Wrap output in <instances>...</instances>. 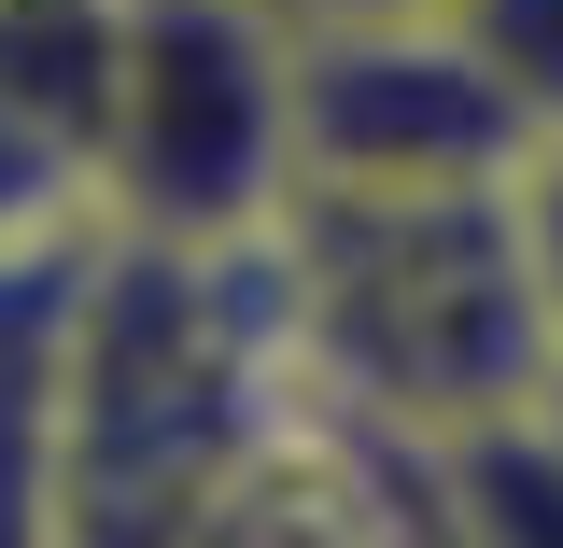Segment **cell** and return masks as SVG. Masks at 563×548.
I'll return each mask as SVG.
<instances>
[{
	"instance_id": "3957f363",
	"label": "cell",
	"mask_w": 563,
	"mask_h": 548,
	"mask_svg": "<svg viewBox=\"0 0 563 548\" xmlns=\"http://www.w3.org/2000/svg\"><path fill=\"white\" fill-rule=\"evenodd\" d=\"M85 198L128 239H254L296 198V0H99Z\"/></svg>"
},
{
	"instance_id": "52a82bcc",
	"label": "cell",
	"mask_w": 563,
	"mask_h": 548,
	"mask_svg": "<svg viewBox=\"0 0 563 548\" xmlns=\"http://www.w3.org/2000/svg\"><path fill=\"white\" fill-rule=\"evenodd\" d=\"M507 239H521V295H536V338L563 366V127H536L507 155Z\"/></svg>"
},
{
	"instance_id": "277c9868",
	"label": "cell",
	"mask_w": 563,
	"mask_h": 548,
	"mask_svg": "<svg viewBox=\"0 0 563 548\" xmlns=\"http://www.w3.org/2000/svg\"><path fill=\"white\" fill-rule=\"evenodd\" d=\"M521 141L437 0H296V183H507Z\"/></svg>"
},
{
	"instance_id": "ba28073f",
	"label": "cell",
	"mask_w": 563,
	"mask_h": 548,
	"mask_svg": "<svg viewBox=\"0 0 563 548\" xmlns=\"http://www.w3.org/2000/svg\"><path fill=\"white\" fill-rule=\"evenodd\" d=\"M550 436H563V366H550Z\"/></svg>"
},
{
	"instance_id": "7a4b0ae2",
	"label": "cell",
	"mask_w": 563,
	"mask_h": 548,
	"mask_svg": "<svg viewBox=\"0 0 563 548\" xmlns=\"http://www.w3.org/2000/svg\"><path fill=\"white\" fill-rule=\"evenodd\" d=\"M268 295L296 380L395 436L550 380L507 183H296L268 211Z\"/></svg>"
},
{
	"instance_id": "5b68a950",
	"label": "cell",
	"mask_w": 563,
	"mask_h": 548,
	"mask_svg": "<svg viewBox=\"0 0 563 548\" xmlns=\"http://www.w3.org/2000/svg\"><path fill=\"white\" fill-rule=\"evenodd\" d=\"M85 268H99V211L0 225V548L57 535V409H70Z\"/></svg>"
},
{
	"instance_id": "6da1fadb",
	"label": "cell",
	"mask_w": 563,
	"mask_h": 548,
	"mask_svg": "<svg viewBox=\"0 0 563 548\" xmlns=\"http://www.w3.org/2000/svg\"><path fill=\"white\" fill-rule=\"evenodd\" d=\"M296 394L254 239H128L99 225V268L70 310V409H57V535H211V492Z\"/></svg>"
},
{
	"instance_id": "8992f818",
	"label": "cell",
	"mask_w": 563,
	"mask_h": 548,
	"mask_svg": "<svg viewBox=\"0 0 563 548\" xmlns=\"http://www.w3.org/2000/svg\"><path fill=\"white\" fill-rule=\"evenodd\" d=\"M465 29V57L521 99V127H563V0H437Z\"/></svg>"
}]
</instances>
